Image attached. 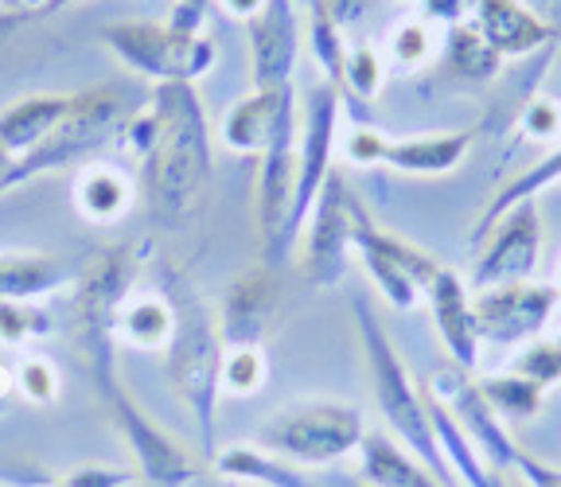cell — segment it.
Masks as SVG:
<instances>
[{
	"label": "cell",
	"instance_id": "cell-1",
	"mask_svg": "<svg viewBox=\"0 0 561 487\" xmlns=\"http://www.w3.org/2000/svg\"><path fill=\"white\" fill-rule=\"evenodd\" d=\"M157 140L145 165V192L152 215L168 227H180L199 215L210 188V137L199 94L192 82H157L152 90Z\"/></svg>",
	"mask_w": 561,
	"mask_h": 487
},
{
	"label": "cell",
	"instance_id": "cell-2",
	"mask_svg": "<svg viewBox=\"0 0 561 487\" xmlns=\"http://www.w3.org/2000/svg\"><path fill=\"white\" fill-rule=\"evenodd\" d=\"M160 288L172 296L175 305V336L164 351V371L172 390L180 394L187 409H192L195 426H199L203 456L215 461L219 444H215V406L222 394V355H227V340H222L219 316L210 313L199 288L175 270V265H160Z\"/></svg>",
	"mask_w": 561,
	"mask_h": 487
},
{
	"label": "cell",
	"instance_id": "cell-3",
	"mask_svg": "<svg viewBox=\"0 0 561 487\" xmlns=\"http://www.w3.org/2000/svg\"><path fill=\"white\" fill-rule=\"evenodd\" d=\"M355 324H359V343H363V359H367V374H370V390H375V401L382 409V418L394 426V433L410 444L421 461L430 464L433 476L440 484H456L453 464L445 461V449H440L437 433H433L430 409H425V394L421 386H413L410 371L398 359L394 343L382 331V324L375 320L367 301H355Z\"/></svg>",
	"mask_w": 561,
	"mask_h": 487
},
{
	"label": "cell",
	"instance_id": "cell-4",
	"mask_svg": "<svg viewBox=\"0 0 561 487\" xmlns=\"http://www.w3.org/2000/svg\"><path fill=\"white\" fill-rule=\"evenodd\" d=\"M137 281V250L110 246L82 265L79 296H75V348L87 363L98 390L117 383V316L133 296Z\"/></svg>",
	"mask_w": 561,
	"mask_h": 487
},
{
	"label": "cell",
	"instance_id": "cell-5",
	"mask_svg": "<svg viewBox=\"0 0 561 487\" xmlns=\"http://www.w3.org/2000/svg\"><path fill=\"white\" fill-rule=\"evenodd\" d=\"M129 94L122 87H94V90H79L75 105L67 110L59 125L47 133L39 145L27 152V157L4 165V180L0 188L4 192H16L20 183H27L32 175L55 172V168H70L87 160L94 148H102L110 137L129 125Z\"/></svg>",
	"mask_w": 561,
	"mask_h": 487
},
{
	"label": "cell",
	"instance_id": "cell-6",
	"mask_svg": "<svg viewBox=\"0 0 561 487\" xmlns=\"http://www.w3.org/2000/svg\"><path fill=\"white\" fill-rule=\"evenodd\" d=\"M102 39L125 67L152 82H195L215 63V44L207 35L184 32L172 20H122L105 27Z\"/></svg>",
	"mask_w": 561,
	"mask_h": 487
},
{
	"label": "cell",
	"instance_id": "cell-7",
	"mask_svg": "<svg viewBox=\"0 0 561 487\" xmlns=\"http://www.w3.org/2000/svg\"><path fill=\"white\" fill-rule=\"evenodd\" d=\"M363 418L340 401H297L277 409L262 426V444L300 464H332L355 453L363 441Z\"/></svg>",
	"mask_w": 561,
	"mask_h": 487
},
{
	"label": "cell",
	"instance_id": "cell-8",
	"mask_svg": "<svg viewBox=\"0 0 561 487\" xmlns=\"http://www.w3.org/2000/svg\"><path fill=\"white\" fill-rule=\"evenodd\" d=\"M300 175V114L297 102L285 110L270 145L257 152V227H262V261L280 270L293 253L289 218L297 203Z\"/></svg>",
	"mask_w": 561,
	"mask_h": 487
},
{
	"label": "cell",
	"instance_id": "cell-9",
	"mask_svg": "<svg viewBox=\"0 0 561 487\" xmlns=\"http://www.w3.org/2000/svg\"><path fill=\"white\" fill-rule=\"evenodd\" d=\"M351 218H355V253L363 258L378 293L394 308H413L425 296L430 281L440 273V261L417 250L413 242H405V238L378 227L359 195L351 200Z\"/></svg>",
	"mask_w": 561,
	"mask_h": 487
},
{
	"label": "cell",
	"instance_id": "cell-10",
	"mask_svg": "<svg viewBox=\"0 0 561 487\" xmlns=\"http://www.w3.org/2000/svg\"><path fill=\"white\" fill-rule=\"evenodd\" d=\"M351 200L355 192L347 188L343 172L328 175L324 192L316 200L305 230H300V278L316 288H332L347 273V258L355 250V218H351Z\"/></svg>",
	"mask_w": 561,
	"mask_h": 487
},
{
	"label": "cell",
	"instance_id": "cell-11",
	"mask_svg": "<svg viewBox=\"0 0 561 487\" xmlns=\"http://www.w3.org/2000/svg\"><path fill=\"white\" fill-rule=\"evenodd\" d=\"M340 90L328 79L312 82L300 110V175H297V203L289 218V242L297 246L316 200L324 192L332 175V148H335V125H340Z\"/></svg>",
	"mask_w": 561,
	"mask_h": 487
},
{
	"label": "cell",
	"instance_id": "cell-12",
	"mask_svg": "<svg viewBox=\"0 0 561 487\" xmlns=\"http://www.w3.org/2000/svg\"><path fill=\"white\" fill-rule=\"evenodd\" d=\"M561 301L558 285H542V281H507V285H488L476 288L472 308L480 336L488 343H526L535 340L538 331L550 324L553 308Z\"/></svg>",
	"mask_w": 561,
	"mask_h": 487
},
{
	"label": "cell",
	"instance_id": "cell-13",
	"mask_svg": "<svg viewBox=\"0 0 561 487\" xmlns=\"http://www.w3.org/2000/svg\"><path fill=\"white\" fill-rule=\"evenodd\" d=\"M538 253H542V215H538V200H523L476 246L472 288L526 281L535 273Z\"/></svg>",
	"mask_w": 561,
	"mask_h": 487
},
{
	"label": "cell",
	"instance_id": "cell-14",
	"mask_svg": "<svg viewBox=\"0 0 561 487\" xmlns=\"http://www.w3.org/2000/svg\"><path fill=\"white\" fill-rule=\"evenodd\" d=\"M102 398H105V406H110V414H114L117 433H122L125 444H129L140 479H149V484H192V479L203 476V472L195 468L192 456H187L184 449H180V444H175L172 437H168L164 429H160L157 421H152L149 414L122 390V383L105 386Z\"/></svg>",
	"mask_w": 561,
	"mask_h": 487
},
{
	"label": "cell",
	"instance_id": "cell-15",
	"mask_svg": "<svg viewBox=\"0 0 561 487\" xmlns=\"http://www.w3.org/2000/svg\"><path fill=\"white\" fill-rule=\"evenodd\" d=\"M433 390L440 394L448 409L456 414V421L468 429V437L476 441V449L483 453L488 468L495 476H507L515 472V461H518V444L511 441V433L503 429V414L488 401V394L480 390V383L468 378V366L453 363L433 378Z\"/></svg>",
	"mask_w": 561,
	"mask_h": 487
},
{
	"label": "cell",
	"instance_id": "cell-16",
	"mask_svg": "<svg viewBox=\"0 0 561 487\" xmlns=\"http://www.w3.org/2000/svg\"><path fill=\"white\" fill-rule=\"evenodd\" d=\"M297 55H300L297 0H270L250 20V70H254V87L270 90L293 82Z\"/></svg>",
	"mask_w": 561,
	"mask_h": 487
},
{
	"label": "cell",
	"instance_id": "cell-17",
	"mask_svg": "<svg viewBox=\"0 0 561 487\" xmlns=\"http://www.w3.org/2000/svg\"><path fill=\"white\" fill-rule=\"evenodd\" d=\"M273 308H277V270L273 265H254V270H242L222 293L219 305V328L227 348L234 343H262L265 328L273 320Z\"/></svg>",
	"mask_w": 561,
	"mask_h": 487
},
{
	"label": "cell",
	"instance_id": "cell-18",
	"mask_svg": "<svg viewBox=\"0 0 561 487\" xmlns=\"http://www.w3.org/2000/svg\"><path fill=\"white\" fill-rule=\"evenodd\" d=\"M425 301H430L433 324H437L448 359L472 371V366L480 363L483 336H480V324H476L472 293L465 288V281L456 278V270L440 265V273L430 281V288H425Z\"/></svg>",
	"mask_w": 561,
	"mask_h": 487
},
{
	"label": "cell",
	"instance_id": "cell-19",
	"mask_svg": "<svg viewBox=\"0 0 561 487\" xmlns=\"http://www.w3.org/2000/svg\"><path fill=\"white\" fill-rule=\"evenodd\" d=\"M472 24L503 59L538 52L553 35V27L523 0H472Z\"/></svg>",
	"mask_w": 561,
	"mask_h": 487
},
{
	"label": "cell",
	"instance_id": "cell-20",
	"mask_svg": "<svg viewBox=\"0 0 561 487\" xmlns=\"http://www.w3.org/2000/svg\"><path fill=\"white\" fill-rule=\"evenodd\" d=\"M297 102V90H293V82H285V87H270V90H257L254 94L238 98L234 105H230L227 122H222V145L234 148V152H262L265 145H270V137L277 133L280 117H285V110Z\"/></svg>",
	"mask_w": 561,
	"mask_h": 487
},
{
	"label": "cell",
	"instance_id": "cell-21",
	"mask_svg": "<svg viewBox=\"0 0 561 487\" xmlns=\"http://www.w3.org/2000/svg\"><path fill=\"white\" fill-rule=\"evenodd\" d=\"M82 278V265L75 258L39 250H4L0 258V293L9 301H39L62 285H75Z\"/></svg>",
	"mask_w": 561,
	"mask_h": 487
},
{
	"label": "cell",
	"instance_id": "cell-22",
	"mask_svg": "<svg viewBox=\"0 0 561 487\" xmlns=\"http://www.w3.org/2000/svg\"><path fill=\"white\" fill-rule=\"evenodd\" d=\"M472 137H476L472 129H453V133H421V137L390 140L382 165L405 175H445L468 157Z\"/></svg>",
	"mask_w": 561,
	"mask_h": 487
},
{
	"label": "cell",
	"instance_id": "cell-23",
	"mask_svg": "<svg viewBox=\"0 0 561 487\" xmlns=\"http://www.w3.org/2000/svg\"><path fill=\"white\" fill-rule=\"evenodd\" d=\"M75 105V94H32L20 98L4 110L0 117V145H4V160L27 157L55 125L67 117V110Z\"/></svg>",
	"mask_w": 561,
	"mask_h": 487
},
{
	"label": "cell",
	"instance_id": "cell-24",
	"mask_svg": "<svg viewBox=\"0 0 561 487\" xmlns=\"http://www.w3.org/2000/svg\"><path fill=\"white\" fill-rule=\"evenodd\" d=\"M75 207L94 227H114L117 218H125L133 207L129 172L117 165H102V160L79 168V175H75Z\"/></svg>",
	"mask_w": 561,
	"mask_h": 487
},
{
	"label": "cell",
	"instance_id": "cell-25",
	"mask_svg": "<svg viewBox=\"0 0 561 487\" xmlns=\"http://www.w3.org/2000/svg\"><path fill=\"white\" fill-rule=\"evenodd\" d=\"M172 336H175V305L164 288H157V293H133L125 301L122 316H117V340L122 343H129L137 351H160L164 355Z\"/></svg>",
	"mask_w": 561,
	"mask_h": 487
},
{
	"label": "cell",
	"instance_id": "cell-26",
	"mask_svg": "<svg viewBox=\"0 0 561 487\" xmlns=\"http://www.w3.org/2000/svg\"><path fill=\"white\" fill-rule=\"evenodd\" d=\"M421 394H425V409H430V421H433V433H437L440 449H445V461L453 464L456 479H465V484L472 487H488L495 484V472L488 468V461H483V453L476 449V441L468 437V429L456 421L453 409L440 401V394L433 390V386H421Z\"/></svg>",
	"mask_w": 561,
	"mask_h": 487
},
{
	"label": "cell",
	"instance_id": "cell-27",
	"mask_svg": "<svg viewBox=\"0 0 561 487\" xmlns=\"http://www.w3.org/2000/svg\"><path fill=\"white\" fill-rule=\"evenodd\" d=\"M359 461H363V479L382 487H405V484H440L433 476V468L413 453L410 444L398 449L386 433H363L359 441Z\"/></svg>",
	"mask_w": 561,
	"mask_h": 487
},
{
	"label": "cell",
	"instance_id": "cell-28",
	"mask_svg": "<svg viewBox=\"0 0 561 487\" xmlns=\"http://www.w3.org/2000/svg\"><path fill=\"white\" fill-rule=\"evenodd\" d=\"M561 180V148H553L550 157L546 160H538L535 168H526L523 175H515V180L503 188V192H495V200L483 207V215L476 218V227H472V238L468 242L472 246H480L483 238H488V230L500 223L503 215H507L515 203H523V200H538V192H546V188H553V183Z\"/></svg>",
	"mask_w": 561,
	"mask_h": 487
},
{
	"label": "cell",
	"instance_id": "cell-29",
	"mask_svg": "<svg viewBox=\"0 0 561 487\" xmlns=\"http://www.w3.org/2000/svg\"><path fill=\"white\" fill-rule=\"evenodd\" d=\"M503 55L488 44L476 24H453L445 39V75L460 82H491L500 75Z\"/></svg>",
	"mask_w": 561,
	"mask_h": 487
},
{
	"label": "cell",
	"instance_id": "cell-30",
	"mask_svg": "<svg viewBox=\"0 0 561 487\" xmlns=\"http://www.w3.org/2000/svg\"><path fill=\"white\" fill-rule=\"evenodd\" d=\"M215 472L227 479H250V484H285V487H300L305 484V472L289 468L280 456L254 449V444H227L219 456H215Z\"/></svg>",
	"mask_w": 561,
	"mask_h": 487
},
{
	"label": "cell",
	"instance_id": "cell-31",
	"mask_svg": "<svg viewBox=\"0 0 561 487\" xmlns=\"http://www.w3.org/2000/svg\"><path fill=\"white\" fill-rule=\"evenodd\" d=\"M480 390L488 394V401L503 414V421H526V418H538V409L546 401V386L535 383L530 374L523 371H503V374H483L476 378Z\"/></svg>",
	"mask_w": 561,
	"mask_h": 487
},
{
	"label": "cell",
	"instance_id": "cell-32",
	"mask_svg": "<svg viewBox=\"0 0 561 487\" xmlns=\"http://www.w3.org/2000/svg\"><path fill=\"white\" fill-rule=\"evenodd\" d=\"M308 16H312V55H316V63H320V70H324V79L343 94V102H351V94H347V47H343V27L335 24L332 16H328L320 0H316L312 9H308Z\"/></svg>",
	"mask_w": 561,
	"mask_h": 487
},
{
	"label": "cell",
	"instance_id": "cell-33",
	"mask_svg": "<svg viewBox=\"0 0 561 487\" xmlns=\"http://www.w3.org/2000/svg\"><path fill=\"white\" fill-rule=\"evenodd\" d=\"M270 383V359H265L262 343H234L222 355V394L234 398H250Z\"/></svg>",
	"mask_w": 561,
	"mask_h": 487
},
{
	"label": "cell",
	"instance_id": "cell-34",
	"mask_svg": "<svg viewBox=\"0 0 561 487\" xmlns=\"http://www.w3.org/2000/svg\"><path fill=\"white\" fill-rule=\"evenodd\" d=\"M12 383H16V394L27 406H51L62 386L55 363L44 355H27V359H20V363H12Z\"/></svg>",
	"mask_w": 561,
	"mask_h": 487
},
{
	"label": "cell",
	"instance_id": "cell-35",
	"mask_svg": "<svg viewBox=\"0 0 561 487\" xmlns=\"http://www.w3.org/2000/svg\"><path fill=\"white\" fill-rule=\"evenodd\" d=\"M0 336H4V343L51 336V313L39 308L35 301H9L4 296V305H0Z\"/></svg>",
	"mask_w": 561,
	"mask_h": 487
},
{
	"label": "cell",
	"instance_id": "cell-36",
	"mask_svg": "<svg viewBox=\"0 0 561 487\" xmlns=\"http://www.w3.org/2000/svg\"><path fill=\"white\" fill-rule=\"evenodd\" d=\"M437 44H433L430 20H405L390 32V59L402 70H421L433 59Z\"/></svg>",
	"mask_w": 561,
	"mask_h": 487
},
{
	"label": "cell",
	"instance_id": "cell-37",
	"mask_svg": "<svg viewBox=\"0 0 561 487\" xmlns=\"http://www.w3.org/2000/svg\"><path fill=\"white\" fill-rule=\"evenodd\" d=\"M382 59H378L375 47L367 44H355L347 47V94H351V105L367 102L382 90Z\"/></svg>",
	"mask_w": 561,
	"mask_h": 487
},
{
	"label": "cell",
	"instance_id": "cell-38",
	"mask_svg": "<svg viewBox=\"0 0 561 487\" xmlns=\"http://www.w3.org/2000/svg\"><path fill=\"white\" fill-rule=\"evenodd\" d=\"M515 371L530 374L535 383H542L550 390L553 383H561V343L558 340H530L515 355Z\"/></svg>",
	"mask_w": 561,
	"mask_h": 487
},
{
	"label": "cell",
	"instance_id": "cell-39",
	"mask_svg": "<svg viewBox=\"0 0 561 487\" xmlns=\"http://www.w3.org/2000/svg\"><path fill=\"white\" fill-rule=\"evenodd\" d=\"M386 145H390V137H386V133L370 129V125H355V129L347 133V160H351V165H359V168L382 165Z\"/></svg>",
	"mask_w": 561,
	"mask_h": 487
},
{
	"label": "cell",
	"instance_id": "cell-40",
	"mask_svg": "<svg viewBox=\"0 0 561 487\" xmlns=\"http://www.w3.org/2000/svg\"><path fill=\"white\" fill-rule=\"evenodd\" d=\"M523 133L535 140L558 137L561 133V102H550V98H535V102L523 110Z\"/></svg>",
	"mask_w": 561,
	"mask_h": 487
},
{
	"label": "cell",
	"instance_id": "cell-41",
	"mask_svg": "<svg viewBox=\"0 0 561 487\" xmlns=\"http://www.w3.org/2000/svg\"><path fill=\"white\" fill-rule=\"evenodd\" d=\"M129 479H140V472H125V468H75L70 476H62V484L87 487V484H129Z\"/></svg>",
	"mask_w": 561,
	"mask_h": 487
},
{
	"label": "cell",
	"instance_id": "cell-42",
	"mask_svg": "<svg viewBox=\"0 0 561 487\" xmlns=\"http://www.w3.org/2000/svg\"><path fill=\"white\" fill-rule=\"evenodd\" d=\"M518 479H530L535 487H561V468H550V464L535 461V456H526L518 449V461H515Z\"/></svg>",
	"mask_w": 561,
	"mask_h": 487
},
{
	"label": "cell",
	"instance_id": "cell-43",
	"mask_svg": "<svg viewBox=\"0 0 561 487\" xmlns=\"http://www.w3.org/2000/svg\"><path fill=\"white\" fill-rule=\"evenodd\" d=\"M425 20H440V24H465V16L472 12V0H421Z\"/></svg>",
	"mask_w": 561,
	"mask_h": 487
},
{
	"label": "cell",
	"instance_id": "cell-44",
	"mask_svg": "<svg viewBox=\"0 0 561 487\" xmlns=\"http://www.w3.org/2000/svg\"><path fill=\"white\" fill-rule=\"evenodd\" d=\"M320 4H324V12L335 20V24L351 27V24H359V20L367 16L375 0H320Z\"/></svg>",
	"mask_w": 561,
	"mask_h": 487
},
{
	"label": "cell",
	"instance_id": "cell-45",
	"mask_svg": "<svg viewBox=\"0 0 561 487\" xmlns=\"http://www.w3.org/2000/svg\"><path fill=\"white\" fill-rule=\"evenodd\" d=\"M0 9H4V27H16L24 20L44 16L51 9V0H0Z\"/></svg>",
	"mask_w": 561,
	"mask_h": 487
},
{
	"label": "cell",
	"instance_id": "cell-46",
	"mask_svg": "<svg viewBox=\"0 0 561 487\" xmlns=\"http://www.w3.org/2000/svg\"><path fill=\"white\" fill-rule=\"evenodd\" d=\"M172 24L184 27V32H199L203 24V0H180L172 12Z\"/></svg>",
	"mask_w": 561,
	"mask_h": 487
},
{
	"label": "cell",
	"instance_id": "cell-47",
	"mask_svg": "<svg viewBox=\"0 0 561 487\" xmlns=\"http://www.w3.org/2000/svg\"><path fill=\"white\" fill-rule=\"evenodd\" d=\"M219 4H222V12H230L234 20H245V24H250L270 0H219Z\"/></svg>",
	"mask_w": 561,
	"mask_h": 487
},
{
	"label": "cell",
	"instance_id": "cell-48",
	"mask_svg": "<svg viewBox=\"0 0 561 487\" xmlns=\"http://www.w3.org/2000/svg\"><path fill=\"white\" fill-rule=\"evenodd\" d=\"M67 4H75V0H51V9H47L44 16H55V12H59V9H67Z\"/></svg>",
	"mask_w": 561,
	"mask_h": 487
},
{
	"label": "cell",
	"instance_id": "cell-49",
	"mask_svg": "<svg viewBox=\"0 0 561 487\" xmlns=\"http://www.w3.org/2000/svg\"><path fill=\"white\" fill-rule=\"evenodd\" d=\"M297 4H305V9H312V4H316V0H297Z\"/></svg>",
	"mask_w": 561,
	"mask_h": 487
},
{
	"label": "cell",
	"instance_id": "cell-50",
	"mask_svg": "<svg viewBox=\"0 0 561 487\" xmlns=\"http://www.w3.org/2000/svg\"><path fill=\"white\" fill-rule=\"evenodd\" d=\"M558 288H561V258H558Z\"/></svg>",
	"mask_w": 561,
	"mask_h": 487
},
{
	"label": "cell",
	"instance_id": "cell-51",
	"mask_svg": "<svg viewBox=\"0 0 561 487\" xmlns=\"http://www.w3.org/2000/svg\"><path fill=\"white\" fill-rule=\"evenodd\" d=\"M553 340H558V343H561V336H553Z\"/></svg>",
	"mask_w": 561,
	"mask_h": 487
}]
</instances>
